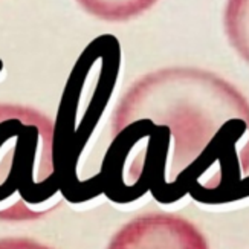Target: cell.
I'll return each instance as SVG.
<instances>
[{"mask_svg":"<svg viewBox=\"0 0 249 249\" xmlns=\"http://www.w3.org/2000/svg\"><path fill=\"white\" fill-rule=\"evenodd\" d=\"M110 130L103 176L113 200L145 191L162 203L249 196V101L219 75L196 68L144 75L116 104Z\"/></svg>","mask_w":249,"mask_h":249,"instance_id":"obj_1","label":"cell"},{"mask_svg":"<svg viewBox=\"0 0 249 249\" xmlns=\"http://www.w3.org/2000/svg\"><path fill=\"white\" fill-rule=\"evenodd\" d=\"M64 185L51 118L32 107L0 104V222L45 217L66 197Z\"/></svg>","mask_w":249,"mask_h":249,"instance_id":"obj_2","label":"cell"},{"mask_svg":"<svg viewBox=\"0 0 249 249\" xmlns=\"http://www.w3.org/2000/svg\"><path fill=\"white\" fill-rule=\"evenodd\" d=\"M107 249H210L190 220L168 213H147L115 232Z\"/></svg>","mask_w":249,"mask_h":249,"instance_id":"obj_3","label":"cell"},{"mask_svg":"<svg viewBox=\"0 0 249 249\" xmlns=\"http://www.w3.org/2000/svg\"><path fill=\"white\" fill-rule=\"evenodd\" d=\"M223 26L230 45L246 63H249V0L226 2Z\"/></svg>","mask_w":249,"mask_h":249,"instance_id":"obj_4","label":"cell"},{"mask_svg":"<svg viewBox=\"0 0 249 249\" xmlns=\"http://www.w3.org/2000/svg\"><path fill=\"white\" fill-rule=\"evenodd\" d=\"M90 16L106 21H127L148 11L158 0H77Z\"/></svg>","mask_w":249,"mask_h":249,"instance_id":"obj_5","label":"cell"},{"mask_svg":"<svg viewBox=\"0 0 249 249\" xmlns=\"http://www.w3.org/2000/svg\"><path fill=\"white\" fill-rule=\"evenodd\" d=\"M0 249H52V248L41 245L36 240L23 239V237H9V239H0Z\"/></svg>","mask_w":249,"mask_h":249,"instance_id":"obj_6","label":"cell"}]
</instances>
